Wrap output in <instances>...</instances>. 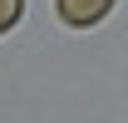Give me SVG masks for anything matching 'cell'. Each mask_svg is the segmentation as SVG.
Wrapping results in <instances>:
<instances>
[{
  "label": "cell",
  "instance_id": "cell-2",
  "mask_svg": "<svg viewBox=\"0 0 128 123\" xmlns=\"http://www.w3.org/2000/svg\"><path fill=\"white\" fill-rule=\"evenodd\" d=\"M25 15V0H0V34H10Z\"/></svg>",
  "mask_w": 128,
  "mask_h": 123
},
{
  "label": "cell",
  "instance_id": "cell-1",
  "mask_svg": "<svg viewBox=\"0 0 128 123\" xmlns=\"http://www.w3.org/2000/svg\"><path fill=\"white\" fill-rule=\"evenodd\" d=\"M54 10H59L64 25H74V30H89L98 20L113 10V0H54Z\"/></svg>",
  "mask_w": 128,
  "mask_h": 123
}]
</instances>
